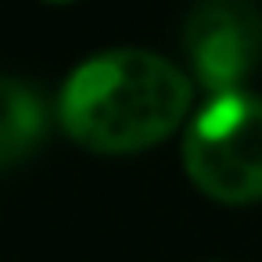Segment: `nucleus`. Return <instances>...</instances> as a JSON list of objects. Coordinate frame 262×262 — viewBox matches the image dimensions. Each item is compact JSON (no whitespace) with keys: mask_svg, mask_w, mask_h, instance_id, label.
Segmentation results:
<instances>
[{"mask_svg":"<svg viewBox=\"0 0 262 262\" xmlns=\"http://www.w3.org/2000/svg\"><path fill=\"white\" fill-rule=\"evenodd\" d=\"M262 51V18L248 0H205L187 22L194 76L215 94H237Z\"/></svg>","mask_w":262,"mask_h":262,"instance_id":"3","label":"nucleus"},{"mask_svg":"<svg viewBox=\"0 0 262 262\" xmlns=\"http://www.w3.org/2000/svg\"><path fill=\"white\" fill-rule=\"evenodd\" d=\"M47 133L40 94L18 79H0V169L33 155Z\"/></svg>","mask_w":262,"mask_h":262,"instance_id":"4","label":"nucleus"},{"mask_svg":"<svg viewBox=\"0 0 262 262\" xmlns=\"http://www.w3.org/2000/svg\"><path fill=\"white\" fill-rule=\"evenodd\" d=\"M183 169L190 183L219 205L262 201V97H212L187 126Z\"/></svg>","mask_w":262,"mask_h":262,"instance_id":"2","label":"nucleus"},{"mask_svg":"<svg viewBox=\"0 0 262 262\" xmlns=\"http://www.w3.org/2000/svg\"><path fill=\"white\" fill-rule=\"evenodd\" d=\"M190 79L155 51H104L58 94V122L86 151L133 155L162 144L190 112Z\"/></svg>","mask_w":262,"mask_h":262,"instance_id":"1","label":"nucleus"},{"mask_svg":"<svg viewBox=\"0 0 262 262\" xmlns=\"http://www.w3.org/2000/svg\"><path fill=\"white\" fill-rule=\"evenodd\" d=\"M40 4H76V0H40Z\"/></svg>","mask_w":262,"mask_h":262,"instance_id":"5","label":"nucleus"}]
</instances>
